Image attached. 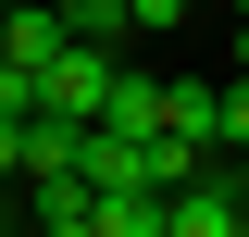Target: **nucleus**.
I'll return each mask as SVG.
<instances>
[{
	"label": "nucleus",
	"instance_id": "nucleus-2",
	"mask_svg": "<svg viewBox=\"0 0 249 237\" xmlns=\"http://www.w3.org/2000/svg\"><path fill=\"white\" fill-rule=\"evenodd\" d=\"M162 75H137V62H124V88H112V113H100V138H124V150H162Z\"/></svg>",
	"mask_w": 249,
	"mask_h": 237
},
{
	"label": "nucleus",
	"instance_id": "nucleus-3",
	"mask_svg": "<svg viewBox=\"0 0 249 237\" xmlns=\"http://www.w3.org/2000/svg\"><path fill=\"white\" fill-rule=\"evenodd\" d=\"M224 150H249V75H224Z\"/></svg>",
	"mask_w": 249,
	"mask_h": 237
},
{
	"label": "nucleus",
	"instance_id": "nucleus-6",
	"mask_svg": "<svg viewBox=\"0 0 249 237\" xmlns=\"http://www.w3.org/2000/svg\"><path fill=\"white\" fill-rule=\"evenodd\" d=\"M0 237H13V225H0Z\"/></svg>",
	"mask_w": 249,
	"mask_h": 237
},
{
	"label": "nucleus",
	"instance_id": "nucleus-1",
	"mask_svg": "<svg viewBox=\"0 0 249 237\" xmlns=\"http://www.w3.org/2000/svg\"><path fill=\"white\" fill-rule=\"evenodd\" d=\"M112 88H124L112 50H62L50 75H37V113H50V125H100V113H112Z\"/></svg>",
	"mask_w": 249,
	"mask_h": 237
},
{
	"label": "nucleus",
	"instance_id": "nucleus-4",
	"mask_svg": "<svg viewBox=\"0 0 249 237\" xmlns=\"http://www.w3.org/2000/svg\"><path fill=\"white\" fill-rule=\"evenodd\" d=\"M224 50H237V75H249V13H237V38H224Z\"/></svg>",
	"mask_w": 249,
	"mask_h": 237
},
{
	"label": "nucleus",
	"instance_id": "nucleus-5",
	"mask_svg": "<svg viewBox=\"0 0 249 237\" xmlns=\"http://www.w3.org/2000/svg\"><path fill=\"white\" fill-rule=\"evenodd\" d=\"M0 62H13V13H0Z\"/></svg>",
	"mask_w": 249,
	"mask_h": 237
}]
</instances>
